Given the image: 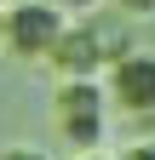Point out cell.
Masks as SVG:
<instances>
[{
  "label": "cell",
  "instance_id": "cell-8",
  "mask_svg": "<svg viewBox=\"0 0 155 160\" xmlns=\"http://www.w3.org/2000/svg\"><path fill=\"white\" fill-rule=\"evenodd\" d=\"M52 6H63V12H98V0H52Z\"/></svg>",
  "mask_w": 155,
  "mask_h": 160
},
{
  "label": "cell",
  "instance_id": "cell-3",
  "mask_svg": "<svg viewBox=\"0 0 155 160\" xmlns=\"http://www.w3.org/2000/svg\"><path fill=\"white\" fill-rule=\"evenodd\" d=\"M109 92H115L121 109L155 114V52H138V46H132L126 57H115V63H109Z\"/></svg>",
  "mask_w": 155,
  "mask_h": 160
},
{
  "label": "cell",
  "instance_id": "cell-6",
  "mask_svg": "<svg viewBox=\"0 0 155 160\" xmlns=\"http://www.w3.org/2000/svg\"><path fill=\"white\" fill-rule=\"evenodd\" d=\"M0 160H52V154H40V149H6Z\"/></svg>",
  "mask_w": 155,
  "mask_h": 160
},
{
  "label": "cell",
  "instance_id": "cell-5",
  "mask_svg": "<svg viewBox=\"0 0 155 160\" xmlns=\"http://www.w3.org/2000/svg\"><path fill=\"white\" fill-rule=\"evenodd\" d=\"M115 6H121V17H132V23L155 17V0H115Z\"/></svg>",
  "mask_w": 155,
  "mask_h": 160
},
{
  "label": "cell",
  "instance_id": "cell-2",
  "mask_svg": "<svg viewBox=\"0 0 155 160\" xmlns=\"http://www.w3.org/2000/svg\"><path fill=\"white\" fill-rule=\"evenodd\" d=\"M57 126H63V143L81 154L104 143V86L98 80H63L57 86Z\"/></svg>",
  "mask_w": 155,
  "mask_h": 160
},
{
  "label": "cell",
  "instance_id": "cell-10",
  "mask_svg": "<svg viewBox=\"0 0 155 160\" xmlns=\"http://www.w3.org/2000/svg\"><path fill=\"white\" fill-rule=\"evenodd\" d=\"M0 12H6V0H0Z\"/></svg>",
  "mask_w": 155,
  "mask_h": 160
},
{
  "label": "cell",
  "instance_id": "cell-9",
  "mask_svg": "<svg viewBox=\"0 0 155 160\" xmlns=\"http://www.w3.org/2000/svg\"><path fill=\"white\" fill-rule=\"evenodd\" d=\"M81 160H109V154H81Z\"/></svg>",
  "mask_w": 155,
  "mask_h": 160
},
{
  "label": "cell",
  "instance_id": "cell-4",
  "mask_svg": "<svg viewBox=\"0 0 155 160\" xmlns=\"http://www.w3.org/2000/svg\"><path fill=\"white\" fill-rule=\"evenodd\" d=\"M46 63L63 74V80H98V69L109 63V52H104V40H98V29H92V23H69Z\"/></svg>",
  "mask_w": 155,
  "mask_h": 160
},
{
  "label": "cell",
  "instance_id": "cell-7",
  "mask_svg": "<svg viewBox=\"0 0 155 160\" xmlns=\"http://www.w3.org/2000/svg\"><path fill=\"white\" fill-rule=\"evenodd\" d=\"M115 160H155V143H138V149H126V154H115Z\"/></svg>",
  "mask_w": 155,
  "mask_h": 160
},
{
  "label": "cell",
  "instance_id": "cell-1",
  "mask_svg": "<svg viewBox=\"0 0 155 160\" xmlns=\"http://www.w3.org/2000/svg\"><path fill=\"white\" fill-rule=\"evenodd\" d=\"M63 29H69V12L52 6V0H17V6H6V52L12 57H52Z\"/></svg>",
  "mask_w": 155,
  "mask_h": 160
}]
</instances>
